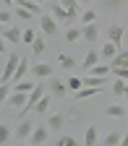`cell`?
Masks as SVG:
<instances>
[{"mask_svg": "<svg viewBox=\"0 0 128 146\" xmlns=\"http://www.w3.org/2000/svg\"><path fill=\"white\" fill-rule=\"evenodd\" d=\"M13 3H16V0H3V8H11Z\"/></svg>", "mask_w": 128, "mask_h": 146, "instance_id": "obj_40", "label": "cell"}, {"mask_svg": "<svg viewBox=\"0 0 128 146\" xmlns=\"http://www.w3.org/2000/svg\"><path fill=\"white\" fill-rule=\"evenodd\" d=\"M105 115H110V117H123V115H125V107L110 104V107H105Z\"/></svg>", "mask_w": 128, "mask_h": 146, "instance_id": "obj_26", "label": "cell"}, {"mask_svg": "<svg viewBox=\"0 0 128 146\" xmlns=\"http://www.w3.org/2000/svg\"><path fill=\"white\" fill-rule=\"evenodd\" d=\"M11 8H3V11H0V21H3V24H11Z\"/></svg>", "mask_w": 128, "mask_h": 146, "instance_id": "obj_37", "label": "cell"}, {"mask_svg": "<svg viewBox=\"0 0 128 146\" xmlns=\"http://www.w3.org/2000/svg\"><path fill=\"white\" fill-rule=\"evenodd\" d=\"M34 86H37V84H31V81H26V78H24V81L13 84V91H26V94H29V91H31Z\"/></svg>", "mask_w": 128, "mask_h": 146, "instance_id": "obj_29", "label": "cell"}, {"mask_svg": "<svg viewBox=\"0 0 128 146\" xmlns=\"http://www.w3.org/2000/svg\"><path fill=\"white\" fill-rule=\"evenodd\" d=\"M99 3H102L105 11H120V8L128 3V0H99Z\"/></svg>", "mask_w": 128, "mask_h": 146, "instance_id": "obj_21", "label": "cell"}, {"mask_svg": "<svg viewBox=\"0 0 128 146\" xmlns=\"http://www.w3.org/2000/svg\"><path fill=\"white\" fill-rule=\"evenodd\" d=\"M81 86H84V78H76V76H71V78H68V89L73 91V94H76Z\"/></svg>", "mask_w": 128, "mask_h": 146, "instance_id": "obj_32", "label": "cell"}, {"mask_svg": "<svg viewBox=\"0 0 128 146\" xmlns=\"http://www.w3.org/2000/svg\"><path fill=\"white\" fill-rule=\"evenodd\" d=\"M58 63H60V68H65V70H73V68H76V60H73L71 58V55H58Z\"/></svg>", "mask_w": 128, "mask_h": 146, "instance_id": "obj_23", "label": "cell"}, {"mask_svg": "<svg viewBox=\"0 0 128 146\" xmlns=\"http://www.w3.org/2000/svg\"><path fill=\"white\" fill-rule=\"evenodd\" d=\"M113 73H115L118 78H125L128 81V68H113Z\"/></svg>", "mask_w": 128, "mask_h": 146, "instance_id": "obj_38", "label": "cell"}, {"mask_svg": "<svg viewBox=\"0 0 128 146\" xmlns=\"http://www.w3.org/2000/svg\"><path fill=\"white\" fill-rule=\"evenodd\" d=\"M50 97H52V94H45V97H42L39 102H37V107H34V112H39V115H45L47 110H50Z\"/></svg>", "mask_w": 128, "mask_h": 146, "instance_id": "obj_27", "label": "cell"}, {"mask_svg": "<svg viewBox=\"0 0 128 146\" xmlns=\"http://www.w3.org/2000/svg\"><path fill=\"white\" fill-rule=\"evenodd\" d=\"M3 39H8L11 44H24V29L21 26H11L3 31Z\"/></svg>", "mask_w": 128, "mask_h": 146, "instance_id": "obj_8", "label": "cell"}, {"mask_svg": "<svg viewBox=\"0 0 128 146\" xmlns=\"http://www.w3.org/2000/svg\"><path fill=\"white\" fill-rule=\"evenodd\" d=\"M47 125L52 128V131H60V128L65 125V115H50V120H47Z\"/></svg>", "mask_w": 128, "mask_h": 146, "instance_id": "obj_22", "label": "cell"}, {"mask_svg": "<svg viewBox=\"0 0 128 146\" xmlns=\"http://www.w3.org/2000/svg\"><path fill=\"white\" fill-rule=\"evenodd\" d=\"M37 3H45V0H37Z\"/></svg>", "mask_w": 128, "mask_h": 146, "instance_id": "obj_43", "label": "cell"}, {"mask_svg": "<svg viewBox=\"0 0 128 146\" xmlns=\"http://www.w3.org/2000/svg\"><path fill=\"white\" fill-rule=\"evenodd\" d=\"M120 141H123V136H120L118 131H113V133H107V136L102 138V143H105V146H118Z\"/></svg>", "mask_w": 128, "mask_h": 146, "instance_id": "obj_24", "label": "cell"}, {"mask_svg": "<svg viewBox=\"0 0 128 146\" xmlns=\"http://www.w3.org/2000/svg\"><path fill=\"white\" fill-rule=\"evenodd\" d=\"M99 141V131H97V125H89L86 128V136H84V143L86 146H94Z\"/></svg>", "mask_w": 128, "mask_h": 146, "instance_id": "obj_17", "label": "cell"}, {"mask_svg": "<svg viewBox=\"0 0 128 146\" xmlns=\"http://www.w3.org/2000/svg\"><path fill=\"white\" fill-rule=\"evenodd\" d=\"M123 34H125V29H123L120 24H110V29H107V39H110V42L123 44Z\"/></svg>", "mask_w": 128, "mask_h": 146, "instance_id": "obj_10", "label": "cell"}, {"mask_svg": "<svg viewBox=\"0 0 128 146\" xmlns=\"http://www.w3.org/2000/svg\"><path fill=\"white\" fill-rule=\"evenodd\" d=\"M110 70H113V65H110V63H107V65H99V63H97L94 68H91V73H94V76H107Z\"/></svg>", "mask_w": 128, "mask_h": 146, "instance_id": "obj_31", "label": "cell"}, {"mask_svg": "<svg viewBox=\"0 0 128 146\" xmlns=\"http://www.w3.org/2000/svg\"><path fill=\"white\" fill-rule=\"evenodd\" d=\"M39 24H42V34H47V36H55V31H58V18H55L52 13H42L39 16Z\"/></svg>", "mask_w": 128, "mask_h": 146, "instance_id": "obj_2", "label": "cell"}, {"mask_svg": "<svg viewBox=\"0 0 128 146\" xmlns=\"http://www.w3.org/2000/svg\"><path fill=\"white\" fill-rule=\"evenodd\" d=\"M81 31H84V42H89V44H94L99 36V29L94 24H81Z\"/></svg>", "mask_w": 128, "mask_h": 146, "instance_id": "obj_11", "label": "cell"}, {"mask_svg": "<svg viewBox=\"0 0 128 146\" xmlns=\"http://www.w3.org/2000/svg\"><path fill=\"white\" fill-rule=\"evenodd\" d=\"M102 89H94V86H86V89H79L76 91V99H89V97H94V94H99Z\"/></svg>", "mask_w": 128, "mask_h": 146, "instance_id": "obj_25", "label": "cell"}, {"mask_svg": "<svg viewBox=\"0 0 128 146\" xmlns=\"http://www.w3.org/2000/svg\"><path fill=\"white\" fill-rule=\"evenodd\" d=\"M50 13L58 18L60 24H68L71 21V13H68V8L63 5V3H58V0H50Z\"/></svg>", "mask_w": 128, "mask_h": 146, "instance_id": "obj_4", "label": "cell"}, {"mask_svg": "<svg viewBox=\"0 0 128 146\" xmlns=\"http://www.w3.org/2000/svg\"><path fill=\"white\" fill-rule=\"evenodd\" d=\"M79 39H84V31L76 29V26H68V29H65V42L73 44V42H79Z\"/></svg>", "mask_w": 128, "mask_h": 146, "instance_id": "obj_20", "label": "cell"}, {"mask_svg": "<svg viewBox=\"0 0 128 146\" xmlns=\"http://www.w3.org/2000/svg\"><path fill=\"white\" fill-rule=\"evenodd\" d=\"M11 86H13V81H3V84H0V99H8V94H11Z\"/></svg>", "mask_w": 128, "mask_h": 146, "instance_id": "obj_33", "label": "cell"}, {"mask_svg": "<svg viewBox=\"0 0 128 146\" xmlns=\"http://www.w3.org/2000/svg\"><path fill=\"white\" fill-rule=\"evenodd\" d=\"M110 65L113 68H128V50H123V52H118L113 60H110Z\"/></svg>", "mask_w": 128, "mask_h": 146, "instance_id": "obj_18", "label": "cell"}, {"mask_svg": "<svg viewBox=\"0 0 128 146\" xmlns=\"http://www.w3.org/2000/svg\"><path fill=\"white\" fill-rule=\"evenodd\" d=\"M58 146H76V138H73V136H60Z\"/></svg>", "mask_w": 128, "mask_h": 146, "instance_id": "obj_36", "label": "cell"}, {"mask_svg": "<svg viewBox=\"0 0 128 146\" xmlns=\"http://www.w3.org/2000/svg\"><path fill=\"white\" fill-rule=\"evenodd\" d=\"M16 5H21V8H26V11H31L34 16H42V8H39V3H37V0H16Z\"/></svg>", "mask_w": 128, "mask_h": 146, "instance_id": "obj_15", "label": "cell"}, {"mask_svg": "<svg viewBox=\"0 0 128 146\" xmlns=\"http://www.w3.org/2000/svg\"><path fill=\"white\" fill-rule=\"evenodd\" d=\"M18 63H21V58H18L16 52L11 55V58H5V65H3V81H11V78H13V73H16Z\"/></svg>", "mask_w": 128, "mask_h": 146, "instance_id": "obj_7", "label": "cell"}, {"mask_svg": "<svg viewBox=\"0 0 128 146\" xmlns=\"http://www.w3.org/2000/svg\"><path fill=\"white\" fill-rule=\"evenodd\" d=\"M60 3H63L65 8H71V5H76V3H79V0H60Z\"/></svg>", "mask_w": 128, "mask_h": 146, "instance_id": "obj_39", "label": "cell"}, {"mask_svg": "<svg viewBox=\"0 0 128 146\" xmlns=\"http://www.w3.org/2000/svg\"><path fill=\"white\" fill-rule=\"evenodd\" d=\"M34 128L37 125H31V120H26V117H21V123L16 125V141H29L31 138V133H34Z\"/></svg>", "mask_w": 128, "mask_h": 146, "instance_id": "obj_1", "label": "cell"}, {"mask_svg": "<svg viewBox=\"0 0 128 146\" xmlns=\"http://www.w3.org/2000/svg\"><path fill=\"white\" fill-rule=\"evenodd\" d=\"M125 102H128V94H125Z\"/></svg>", "mask_w": 128, "mask_h": 146, "instance_id": "obj_44", "label": "cell"}, {"mask_svg": "<svg viewBox=\"0 0 128 146\" xmlns=\"http://www.w3.org/2000/svg\"><path fill=\"white\" fill-rule=\"evenodd\" d=\"M120 143H123V146H128V133L123 136V141H120Z\"/></svg>", "mask_w": 128, "mask_h": 146, "instance_id": "obj_41", "label": "cell"}, {"mask_svg": "<svg viewBox=\"0 0 128 146\" xmlns=\"http://www.w3.org/2000/svg\"><path fill=\"white\" fill-rule=\"evenodd\" d=\"M110 89H113V94H115V97H125V91H128V81L115 76V84L110 86Z\"/></svg>", "mask_w": 128, "mask_h": 146, "instance_id": "obj_16", "label": "cell"}, {"mask_svg": "<svg viewBox=\"0 0 128 146\" xmlns=\"http://www.w3.org/2000/svg\"><path fill=\"white\" fill-rule=\"evenodd\" d=\"M47 50V42H45V36H39V34H37V39H34V44H31V55H34V58H39V55Z\"/></svg>", "mask_w": 128, "mask_h": 146, "instance_id": "obj_19", "label": "cell"}, {"mask_svg": "<svg viewBox=\"0 0 128 146\" xmlns=\"http://www.w3.org/2000/svg\"><path fill=\"white\" fill-rule=\"evenodd\" d=\"M118 47H120V44H115V42H107V44H102V50H99V55H102V58H105V60H113V58H115V55H118Z\"/></svg>", "mask_w": 128, "mask_h": 146, "instance_id": "obj_14", "label": "cell"}, {"mask_svg": "<svg viewBox=\"0 0 128 146\" xmlns=\"http://www.w3.org/2000/svg\"><path fill=\"white\" fill-rule=\"evenodd\" d=\"M16 16H18V18H21V21H31V16H34V13H31V11H26V8H21V5H18V11H16Z\"/></svg>", "mask_w": 128, "mask_h": 146, "instance_id": "obj_35", "label": "cell"}, {"mask_svg": "<svg viewBox=\"0 0 128 146\" xmlns=\"http://www.w3.org/2000/svg\"><path fill=\"white\" fill-rule=\"evenodd\" d=\"M34 39H37V34H34V29H24V44H34Z\"/></svg>", "mask_w": 128, "mask_h": 146, "instance_id": "obj_34", "label": "cell"}, {"mask_svg": "<svg viewBox=\"0 0 128 146\" xmlns=\"http://www.w3.org/2000/svg\"><path fill=\"white\" fill-rule=\"evenodd\" d=\"M29 70H31L29 60H26V58H21V63H18V68H16V73H13V78H11V81H13V84H18V81H24Z\"/></svg>", "mask_w": 128, "mask_h": 146, "instance_id": "obj_12", "label": "cell"}, {"mask_svg": "<svg viewBox=\"0 0 128 146\" xmlns=\"http://www.w3.org/2000/svg\"><path fill=\"white\" fill-rule=\"evenodd\" d=\"M29 141H31V146H42V143H47V141H50V125H37Z\"/></svg>", "mask_w": 128, "mask_h": 146, "instance_id": "obj_5", "label": "cell"}, {"mask_svg": "<svg viewBox=\"0 0 128 146\" xmlns=\"http://www.w3.org/2000/svg\"><path fill=\"white\" fill-rule=\"evenodd\" d=\"M8 141H11V125L8 123H0V143L8 146Z\"/></svg>", "mask_w": 128, "mask_h": 146, "instance_id": "obj_28", "label": "cell"}, {"mask_svg": "<svg viewBox=\"0 0 128 146\" xmlns=\"http://www.w3.org/2000/svg\"><path fill=\"white\" fill-rule=\"evenodd\" d=\"M31 76L34 78H50L52 76V63H37V65H31Z\"/></svg>", "mask_w": 128, "mask_h": 146, "instance_id": "obj_9", "label": "cell"}, {"mask_svg": "<svg viewBox=\"0 0 128 146\" xmlns=\"http://www.w3.org/2000/svg\"><path fill=\"white\" fill-rule=\"evenodd\" d=\"M79 21H81V24H94V21H97V13H94V11H84V13L79 16Z\"/></svg>", "mask_w": 128, "mask_h": 146, "instance_id": "obj_30", "label": "cell"}, {"mask_svg": "<svg viewBox=\"0 0 128 146\" xmlns=\"http://www.w3.org/2000/svg\"><path fill=\"white\" fill-rule=\"evenodd\" d=\"M99 58H102V55H99L97 50H89V52H86V58H84V63H81V68H84V70H91V68L99 63Z\"/></svg>", "mask_w": 128, "mask_h": 146, "instance_id": "obj_13", "label": "cell"}, {"mask_svg": "<svg viewBox=\"0 0 128 146\" xmlns=\"http://www.w3.org/2000/svg\"><path fill=\"white\" fill-rule=\"evenodd\" d=\"M3 104H5V107H13V110H16V107L21 110V107L29 104V94H26V91H13V94H11Z\"/></svg>", "mask_w": 128, "mask_h": 146, "instance_id": "obj_6", "label": "cell"}, {"mask_svg": "<svg viewBox=\"0 0 128 146\" xmlns=\"http://www.w3.org/2000/svg\"><path fill=\"white\" fill-rule=\"evenodd\" d=\"M79 3H89V0H79Z\"/></svg>", "mask_w": 128, "mask_h": 146, "instance_id": "obj_42", "label": "cell"}, {"mask_svg": "<svg viewBox=\"0 0 128 146\" xmlns=\"http://www.w3.org/2000/svg\"><path fill=\"white\" fill-rule=\"evenodd\" d=\"M50 94L55 97V99H63L65 94H68V81H60V78H55V76H50Z\"/></svg>", "mask_w": 128, "mask_h": 146, "instance_id": "obj_3", "label": "cell"}]
</instances>
